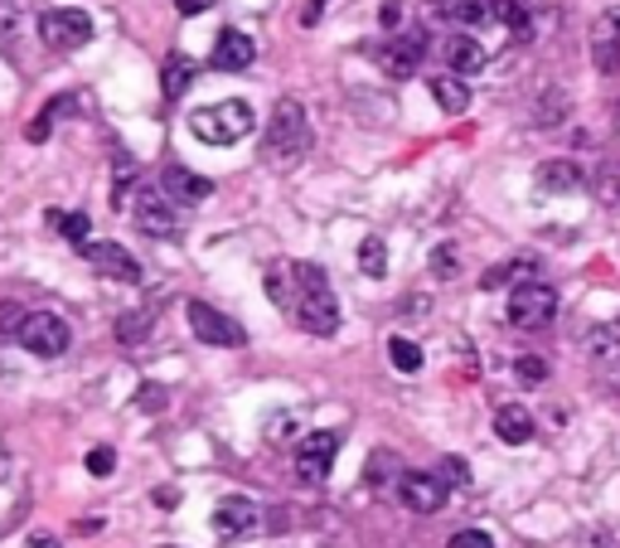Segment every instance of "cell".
Here are the masks:
<instances>
[{
  "instance_id": "obj_1",
  "label": "cell",
  "mask_w": 620,
  "mask_h": 548,
  "mask_svg": "<svg viewBox=\"0 0 620 548\" xmlns=\"http://www.w3.org/2000/svg\"><path fill=\"white\" fill-rule=\"evenodd\" d=\"M267 292H272V301L281 311L296 316L301 330H311V335H335L340 330V301H335L330 282H325V272L315 263L277 267V272L267 277Z\"/></svg>"
},
{
  "instance_id": "obj_2",
  "label": "cell",
  "mask_w": 620,
  "mask_h": 548,
  "mask_svg": "<svg viewBox=\"0 0 620 548\" xmlns=\"http://www.w3.org/2000/svg\"><path fill=\"white\" fill-rule=\"evenodd\" d=\"M189 131H195L204 147H238V141L253 131V107L229 97V103L213 107H195L189 112Z\"/></svg>"
},
{
  "instance_id": "obj_3",
  "label": "cell",
  "mask_w": 620,
  "mask_h": 548,
  "mask_svg": "<svg viewBox=\"0 0 620 548\" xmlns=\"http://www.w3.org/2000/svg\"><path fill=\"white\" fill-rule=\"evenodd\" d=\"M306 147H311L306 107L296 97H281L272 107V121H267V155L272 161H296V155H306Z\"/></svg>"
},
{
  "instance_id": "obj_4",
  "label": "cell",
  "mask_w": 620,
  "mask_h": 548,
  "mask_svg": "<svg viewBox=\"0 0 620 548\" xmlns=\"http://www.w3.org/2000/svg\"><path fill=\"white\" fill-rule=\"evenodd\" d=\"M552 316H558V292H552L548 282L528 277V282H518L510 292V326L543 330V326H552Z\"/></svg>"
},
{
  "instance_id": "obj_5",
  "label": "cell",
  "mask_w": 620,
  "mask_h": 548,
  "mask_svg": "<svg viewBox=\"0 0 620 548\" xmlns=\"http://www.w3.org/2000/svg\"><path fill=\"white\" fill-rule=\"evenodd\" d=\"M93 15L87 10H78V5H54V10H44L39 15V39L49 44V49H59V54H69V49H83L87 39H93Z\"/></svg>"
},
{
  "instance_id": "obj_6",
  "label": "cell",
  "mask_w": 620,
  "mask_h": 548,
  "mask_svg": "<svg viewBox=\"0 0 620 548\" xmlns=\"http://www.w3.org/2000/svg\"><path fill=\"white\" fill-rule=\"evenodd\" d=\"M15 340L25 345L30 354H39V360H59V354L73 345V330H69V320L54 316V311H30Z\"/></svg>"
},
{
  "instance_id": "obj_7",
  "label": "cell",
  "mask_w": 620,
  "mask_h": 548,
  "mask_svg": "<svg viewBox=\"0 0 620 548\" xmlns=\"http://www.w3.org/2000/svg\"><path fill=\"white\" fill-rule=\"evenodd\" d=\"M185 316H189V330H195L204 345H213V350H238V345H247V330L233 316L213 311L209 301H189Z\"/></svg>"
},
{
  "instance_id": "obj_8",
  "label": "cell",
  "mask_w": 620,
  "mask_h": 548,
  "mask_svg": "<svg viewBox=\"0 0 620 548\" xmlns=\"http://www.w3.org/2000/svg\"><path fill=\"white\" fill-rule=\"evenodd\" d=\"M131 219H137V229L151 233V238H175L179 233L175 199L165 195V189H137V199H131Z\"/></svg>"
},
{
  "instance_id": "obj_9",
  "label": "cell",
  "mask_w": 620,
  "mask_h": 548,
  "mask_svg": "<svg viewBox=\"0 0 620 548\" xmlns=\"http://www.w3.org/2000/svg\"><path fill=\"white\" fill-rule=\"evenodd\" d=\"M335 456H340V432H311V438L296 446V480L320 486V480L330 476Z\"/></svg>"
},
{
  "instance_id": "obj_10",
  "label": "cell",
  "mask_w": 620,
  "mask_h": 548,
  "mask_svg": "<svg viewBox=\"0 0 620 548\" xmlns=\"http://www.w3.org/2000/svg\"><path fill=\"white\" fill-rule=\"evenodd\" d=\"M592 63H596V73H620V5L596 15V25H592Z\"/></svg>"
},
{
  "instance_id": "obj_11",
  "label": "cell",
  "mask_w": 620,
  "mask_h": 548,
  "mask_svg": "<svg viewBox=\"0 0 620 548\" xmlns=\"http://www.w3.org/2000/svg\"><path fill=\"white\" fill-rule=\"evenodd\" d=\"M398 495L412 514H436L446 505V480L426 476V471H408V476H398Z\"/></svg>"
},
{
  "instance_id": "obj_12",
  "label": "cell",
  "mask_w": 620,
  "mask_h": 548,
  "mask_svg": "<svg viewBox=\"0 0 620 548\" xmlns=\"http://www.w3.org/2000/svg\"><path fill=\"white\" fill-rule=\"evenodd\" d=\"M83 257L93 263V272L112 277V282H141V263L121 243H87Z\"/></svg>"
},
{
  "instance_id": "obj_13",
  "label": "cell",
  "mask_w": 620,
  "mask_h": 548,
  "mask_svg": "<svg viewBox=\"0 0 620 548\" xmlns=\"http://www.w3.org/2000/svg\"><path fill=\"white\" fill-rule=\"evenodd\" d=\"M257 524V505L247 495H229L213 505V534L219 539H243V534H253Z\"/></svg>"
},
{
  "instance_id": "obj_14",
  "label": "cell",
  "mask_w": 620,
  "mask_h": 548,
  "mask_svg": "<svg viewBox=\"0 0 620 548\" xmlns=\"http://www.w3.org/2000/svg\"><path fill=\"white\" fill-rule=\"evenodd\" d=\"M422 49H426V39L417 35H402V39H388L378 49V63H383V73L388 78H412L417 73V63H422Z\"/></svg>"
},
{
  "instance_id": "obj_15",
  "label": "cell",
  "mask_w": 620,
  "mask_h": 548,
  "mask_svg": "<svg viewBox=\"0 0 620 548\" xmlns=\"http://www.w3.org/2000/svg\"><path fill=\"white\" fill-rule=\"evenodd\" d=\"M253 59H257V44H253V35H243V30H223L219 44H213V69H223V73L253 69Z\"/></svg>"
},
{
  "instance_id": "obj_16",
  "label": "cell",
  "mask_w": 620,
  "mask_h": 548,
  "mask_svg": "<svg viewBox=\"0 0 620 548\" xmlns=\"http://www.w3.org/2000/svg\"><path fill=\"white\" fill-rule=\"evenodd\" d=\"M494 438L510 442V446L534 442V412H528L524 403H504V408L494 412Z\"/></svg>"
},
{
  "instance_id": "obj_17",
  "label": "cell",
  "mask_w": 620,
  "mask_h": 548,
  "mask_svg": "<svg viewBox=\"0 0 620 548\" xmlns=\"http://www.w3.org/2000/svg\"><path fill=\"white\" fill-rule=\"evenodd\" d=\"M165 195L185 199V205H199V199L213 195V185L204 180V175L189 171V165H171V171H165Z\"/></svg>"
},
{
  "instance_id": "obj_18",
  "label": "cell",
  "mask_w": 620,
  "mask_h": 548,
  "mask_svg": "<svg viewBox=\"0 0 620 548\" xmlns=\"http://www.w3.org/2000/svg\"><path fill=\"white\" fill-rule=\"evenodd\" d=\"M426 88H432V103L442 107V112H451V117H460V112L470 107V88L460 83V78H451V73H436V78H432V83H426Z\"/></svg>"
},
{
  "instance_id": "obj_19",
  "label": "cell",
  "mask_w": 620,
  "mask_h": 548,
  "mask_svg": "<svg viewBox=\"0 0 620 548\" xmlns=\"http://www.w3.org/2000/svg\"><path fill=\"white\" fill-rule=\"evenodd\" d=\"M442 54H446V69H456V73H480L484 69V49L470 35H451Z\"/></svg>"
},
{
  "instance_id": "obj_20",
  "label": "cell",
  "mask_w": 620,
  "mask_h": 548,
  "mask_svg": "<svg viewBox=\"0 0 620 548\" xmlns=\"http://www.w3.org/2000/svg\"><path fill=\"white\" fill-rule=\"evenodd\" d=\"M538 185L552 189V195H572V189H582L577 161H543L538 165Z\"/></svg>"
},
{
  "instance_id": "obj_21",
  "label": "cell",
  "mask_w": 620,
  "mask_h": 548,
  "mask_svg": "<svg viewBox=\"0 0 620 548\" xmlns=\"http://www.w3.org/2000/svg\"><path fill=\"white\" fill-rule=\"evenodd\" d=\"M388 360H393L398 374H417V369H422V345L408 340V335H393V340H388Z\"/></svg>"
},
{
  "instance_id": "obj_22",
  "label": "cell",
  "mask_w": 620,
  "mask_h": 548,
  "mask_svg": "<svg viewBox=\"0 0 620 548\" xmlns=\"http://www.w3.org/2000/svg\"><path fill=\"white\" fill-rule=\"evenodd\" d=\"M151 326H155L151 311H127V316H117V340L121 345H141L145 335H151Z\"/></svg>"
},
{
  "instance_id": "obj_23",
  "label": "cell",
  "mask_w": 620,
  "mask_h": 548,
  "mask_svg": "<svg viewBox=\"0 0 620 548\" xmlns=\"http://www.w3.org/2000/svg\"><path fill=\"white\" fill-rule=\"evenodd\" d=\"M359 267H364L369 277H388V248H383V238L369 233V238L359 243Z\"/></svg>"
},
{
  "instance_id": "obj_24",
  "label": "cell",
  "mask_w": 620,
  "mask_h": 548,
  "mask_svg": "<svg viewBox=\"0 0 620 548\" xmlns=\"http://www.w3.org/2000/svg\"><path fill=\"white\" fill-rule=\"evenodd\" d=\"M189 83H195V63H189V59H171V63H165V73H161L165 97H179Z\"/></svg>"
},
{
  "instance_id": "obj_25",
  "label": "cell",
  "mask_w": 620,
  "mask_h": 548,
  "mask_svg": "<svg viewBox=\"0 0 620 548\" xmlns=\"http://www.w3.org/2000/svg\"><path fill=\"white\" fill-rule=\"evenodd\" d=\"M586 350L592 354H620V320H606V326H596L592 335H586Z\"/></svg>"
},
{
  "instance_id": "obj_26",
  "label": "cell",
  "mask_w": 620,
  "mask_h": 548,
  "mask_svg": "<svg viewBox=\"0 0 620 548\" xmlns=\"http://www.w3.org/2000/svg\"><path fill=\"white\" fill-rule=\"evenodd\" d=\"M49 223H54V229H59L69 243H78V248H87V229H93V223H87V214H59V209H54Z\"/></svg>"
},
{
  "instance_id": "obj_27",
  "label": "cell",
  "mask_w": 620,
  "mask_h": 548,
  "mask_svg": "<svg viewBox=\"0 0 620 548\" xmlns=\"http://www.w3.org/2000/svg\"><path fill=\"white\" fill-rule=\"evenodd\" d=\"M63 112H73V97H54V103H49V107H44L39 117H35V127H30V141H44V137H49L54 117H63Z\"/></svg>"
},
{
  "instance_id": "obj_28",
  "label": "cell",
  "mask_w": 620,
  "mask_h": 548,
  "mask_svg": "<svg viewBox=\"0 0 620 548\" xmlns=\"http://www.w3.org/2000/svg\"><path fill=\"white\" fill-rule=\"evenodd\" d=\"M528 272H534V263H504V267H494V272H484L480 277V287L484 292H490V287H504V282H528Z\"/></svg>"
},
{
  "instance_id": "obj_29",
  "label": "cell",
  "mask_w": 620,
  "mask_h": 548,
  "mask_svg": "<svg viewBox=\"0 0 620 548\" xmlns=\"http://www.w3.org/2000/svg\"><path fill=\"white\" fill-rule=\"evenodd\" d=\"M15 39H20V5L15 0H0V49H10Z\"/></svg>"
},
{
  "instance_id": "obj_30",
  "label": "cell",
  "mask_w": 620,
  "mask_h": 548,
  "mask_svg": "<svg viewBox=\"0 0 620 548\" xmlns=\"http://www.w3.org/2000/svg\"><path fill=\"white\" fill-rule=\"evenodd\" d=\"M490 10H494V20H500V25L528 30V15H524V5H518V0H490Z\"/></svg>"
},
{
  "instance_id": "obj_31",
  "label": "cell",
  "mask_w": 620,
  "mask_h": 548,
  "mask_svg": "<svg viewBox=\"0 0 620 548\" xmlns=\"http://www.w3.org/2000/svg\"><path fill=\"white\" fill-rule=\"evenodd\" d=\"M296 428H301V422L291 418V412H272V418H267V442H286V438H296Z\"/></svg>"
},
{
  "instance_id": "obj_32",
  "label": "cell",
  "mask_w": 620,
  "mask_h": 548,
  "mask_svg": "<svg viewBox=\"0 0 620 548\" xmlns=\"http://www.w3.org/2000/svg\"><path fill=\"white\" fill-rule=\"evenodd\" d=\"M165 398H171V394H165V384H141V388H137V408H141V412H161Z\"/></svg>"
},
{
  "instance_id": "obj_33",
  "label": "cell",
  "mask_w": 620,
  "mask_h": 548,
  "mask_svg": "<svg viewBox=\"0 0 620 548\" xmlns=\"http://www.w3.org/2000/svg\"><path fill=\"white\" fill-rule=\"evenodd\" d=\"M87 471L112 476V471H117V452H112V446H93V452H87Z\"/></svg>"
},
{
  "instance_id": "obj_34",
  "label": "cell",
  "mask_w": 620,
  "mask_h": 548,
  "mask_svg": "<svg viewBox=\"0 0 620 548\" xmlns=\"http://www.w3.org/2000/svg\"><path fill=\"white\" fill-rule=\"evenodd\" d=\"M514 374L524 378V384H543V378H548V364L538 360V354H524V360L514 364Z\"/></svg>"
},
{
  "instance_id": "obj_35",
  "label": "cell",
  "mask_w": 620,
  "mask_h": 548,
  "mask_svg": "<svg viewBox=\"0 0 620 548\" xmlns=\"http://www.w3.org/2000/svg\"><path fill=\"white\" fill-rule=\"evenodd\" d=\"M451 20H460V25H480L484 0H460V5H451Z\"/></svg>"
},
{
  "instance_id": "obj_36",
  "label": "cell",
  "mask_w": 620,
  "mask_h": 548,
  "mask_svg": "<svg viewBox=\"0 0 620 548\" xmlns=\"http://www.w3.org/2000/svg\"><path fill=\"white\" fill-rule=\"evenodd\" d=\"M446 548H494V539H490V534H484V529H460V534H456V539H451Z\"/></svg>"
},
{
  "instance_id": "obj_37",
  "label": "cell",
  "mask_w": 620,
  "mask_h": 548,
  "mask_svg": "<svg viewBox=\"0 0 620 548\" xmlns=\"http://www.w3.org/2000/svg\"><path fill=\"white\" fill-rule=\"evenodd\" d=\"M432 272H436V277H456V253H451L446 243L432 253Z\"/></svg>"
},
{
  "instance_id": "obj_38",
  "label": "cell",
  "mask_w": 620,
  "mask_h": 548,
  "mask_svg": "<svg viewBox=\"0 0 620 548\" xmlns=\"http://www.w3.org/2000/svg\"><path fill=\"white\" fill-rule=\"evenodd\" d=\"M446 476H451V486H470V466L466 462H460V456H446Z\"/></svg>"
},
{
  "instance_id": "obj_39",
  "label": "cell",
  "mask_w": 620,
  "mask_h": 548,
  "mask_svg": "<svg viewBox=\"0 0 620 548\" xmlns=\"http://www.w3.org/2000/svg\"><path fill=\"white\" fill-rule=\"evenodd\" d=\"M325 5H330V0H306V15H301V25H306V30H315V25H320Z\"/></svg>"
},
{
  "instance_id": "obj_40",
  "label": "cell",
  "mask_w": 620,
  "mask_h": 548,
  "mask_svg": "<svg viewBox=\"0 0 620 548\" xmlns=\"http://www.w3.org/2000/svg\"><path fill=\"white\" fill-rule=\"evenodd\" d=\"M383 25H388V30L402 25V5H398V0H388V5H383Z\"/></svg>"
},
{
  "instance_id": "obj_41",
  "label": "cell",
  "mask_w": 620,
  "mask_h": 548,
  "mask_svg": "<svg viewBox=\"0 0 620 548\" xmlns=\"http://www.w3.org/2000/svg\"><path fill=\"white\" fill-rule=\"evenodd\" d=\"M155 500H161V510H175L179 505V490H155Z\"/></svg>"
},
{
  "instance_id": "obj_42",
  "label": "cell",
  "mask_w": 620,
  "mask_h": 548,
  "mask_svg": "<svg viewBox=\"0 0 620 548\" xmlns=\"http://www.w3.org/2000/svg\"><path fill=\"white\" fill-rule=\"evenodd\" d=\"M213 0H179V10H185V15H199V10H209Z\"/></svg>"
},
{
  "instance_id": "obj_43",
  "label": "cell",
  "mask_w": 620,
  "mask_h": 548,
  "mask_svg": "<svg viewBox=\"0 0 620 548\" xmlns=\"http://www.w3.org/2000/svg\"><path fill=\"white\" fill-rule=\"evenodd\" d=\"M30 548H63L59 539H44V534H39V539H30Z\"/></svg>"
},
{
  "instance_id": "obj_44",
  "label": "cell",
  "mask_w": 620,
  "mask_h": 548,
  "mask_svg": "<svg viewBox=\"0 0 620 548\" xmlns=\"http://www.w3.org/2000/svg\"><path fill=\"white\" fill-rule=\"evenodd\" d=\"M616 189H620V175H616Z\"/></svg>"
},
{
  "instance_id": "obj_45",
  "label": "cell",
  "mask_w": 620,
  "mask_h": 548,
  "mask_svg": "<svg viewBox=\"0 0 620 548\" xmlns=\"http://www.w3.org/2000/svg\"><path fill=\"white\" fill-rule=\"evenodd\" d=\"M165 548H171V544H165Z\"/></svg>"
}]
</instances>
